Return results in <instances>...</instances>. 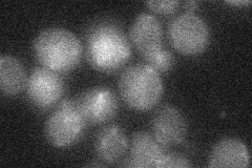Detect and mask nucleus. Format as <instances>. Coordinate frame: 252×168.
Returning <instances> with one entry per match:
<instances>
[{"label":"nucleus","instance_id":"1","mask_svg":"<svg viewBox=\"0 0 252 168\" xmlns=\"http://www.w3.org/2000/svg\"><path fill=\"white\" fill-rule=\"evenodd\" d=\"M85 56L94 69L113 73L129 60L131 49L119 27L112 22H99L86 37Z\"/></svg>","mask_w":252,"mask_h":168},{"label":"nucleus","instance_id":"2","mask_svg":"<svg viewBox=\"0 0 252 168\" xmlns=\"http://www.w3.org/2000/svg\"><path fill=\"white\" fill-rule=\"evenodd\" d=\"M82 52L78 37L62 28L46 29L34 41V53L38 61L57 73L74 69L81 60Z\"/></svg>","mask_w":252,"mask_h":168},{"label":"nucleus","instance_id":"3","mask_svg":"<svg viewBox=\"0 0 252 168\" xmlns=\"http://www.w3.org/2000/svg\"><path fill=\"white\" fill-rule=\"evenodd\" d=\"M119 92L129 107L145 111L161 100L164 92L163 80L151 66L139 63L127 67L121 74Z\"/></svg>","mask_w":252,"mask_h":168},{"label":"nucleus","instance_id":"4","mask_svg":"<svg viewBox=\"0 0 252 168\" xmlns=\"http://www.w3.org/2000/svg\"><path fill=\"white\" fill-rule=\"evenodd\" d=\"M209 38L207 23L192 12L179 15L169 26L170 42L181 54L198 55L203 53L209 44Z\"/></svg>","mask_w":252,"mask_h":168},{"label":"nucleus","instance_id":"5","mask_svg":"<svg viewBox=\"0 0 252 168\" xmlns=\"http://www.w3.org/2000/svg\"><path fill=\"white\" fill-rule=\"evenodd\" d=\"M84 123V119L77 109L76 101L66 99L46 120L44 126L46 140L55 147L72 145L81 137Z\"/></svg>","mask_w":252,"mask_h":168},{"label":"nucleus","instance_id":"6","mask_svg":"<svg viewBox=\"0 0 252 168\" xmlns=\"http://www.w3.org/2000/svg\"><path fill=\"white\" fill-rule=\"evenodd\" d=\"M63 93L64 82L57 71L46 67H37L32 70L27 82V94L34 106L47 109L57 104Z\"/></svg>","mask_w":252,"mask_h":168},{"label":"nucleus","instance_id":"7","mask_svg":"<svg viewBox=\"0 0 252 168\" xmlns=\"http://www.w3.org/2000/svg\"><path fill=\"white\" fill-rule=\"evenodd\" d=\"M76 106L85 122L101 124L109 121L117 114L118 100L112 90L97 86L79 96Z\"/></svg>","mask_w":252,"mask_h":168},{"label":"nucleus","instance_id":"8","mask_svg":"<svg viewBox=\"0 0 252 168\" xmlns=\"http://www.w3.org/2000/svg\"><path fill=\"white\" fill-rule=\"evenodd\" d=\"M152 131L155 139L163 147H170L185 140L188 126L185 117L176 106L165 104L154 114Z\"/></svg>","mask_w":252,"mask_h":168},{"label":"nucleus","instance_id":"9","mask_svg":"<svg viewBox=\"0 0 252 168\" xmlns=\"http://www.w3.org/2000/svg\"><path fill=\"white\" fill-rule=\"evenodd\" d=\"M129 39L143 57L160 50L163 39L160 21L152 14H139L129 28Z\"/></svg>","mask_w":252,"mask_h":168},{"label":"nucleus","instance_id":"10","mask_svg":"<svg viewBox=\"0 0 252 168\" xmlns=\"http://www.w3.org/2000/svg\"><path fill=\"white\" fill-rule=\"evenodd\" d=\"M164 154V147L151 134L138 132L132 134L130 140V158L124 163V166L158 168Z\"/></svg>","mask_w":252,"mask_h":168},{"label":"nucleus","instance_id":"11","mask_svg":"<svg viewBox=\"0 0 252 168\" xmlns=\"http://www.w3.org/2000/svg\"><path fill=\"white\" fill-rule=\"evenodd\" d=\"M250 164L246 144L235 138H226L218 142L209 156L208 166L246 168Z\"/></svg>","mask_w":252,"mask_h":168},{"label":"nucleus","instance_id":"12","mask_svg":"<svg viewBox=\"0 0 252 168\" xmlns=\"http://www.w3.org/2000/svg\"><path fill=\"white\" fill-rule=\"evenodd\" d=\"M128 147V141L119 126L112 125L102 130L94 141L98 158L107 164L120 160Z\"/></svg>","mask_w":252,"mask_h":168},{"label":"nucleus","instance_id":"13","mask_svg":"<svg viewBox=\"0 0 252 168\" xmlns=\"http://www.w3.org/2000/svg\"><path fill=\"white\" fill-rule=\"evenodd\" d=\"M27 74L22 63L11 55L0 58V89L5 96L18 95L27 86Z\"/></svg>","mask_w":252,"mask_h":168},{"label":"nucleus","instance_id":"14","mask_svg":"<svg viewBox=\"0 0 252 168\" xmlns=\"http://www.w3.org/2000/svg\"><path fill=\"white\" fill-rule=\"evenodd\" d=\"M145 58L146 65L151 66L154 69H156L158 73H165V71L170 70L173 66H175V58L173 55L161 47L160 50H158L152 54L147 55Z\"/></svg>","mask_w":252,"mask_h":168},{"label":"nucleus","instance_id":"15","mask_svg":"<svg viewBox=\"0 0 252 168\" xmlns=\"http://www.w3.org/2000/svg\"><path fill=\"white\" fill-rule=\"evenodd\" d=\"M191 164L189 160L180 154H166L165 153L161 158L158 168L163 167H177V168H187L190 167Z\"/></svg>","mask_w":252,"mask_h":168},{"label":"nucleus","instance_id":"16","mask_svg":"<svg viewBox=\"0 0 252 168\" xmlns=\"http://www.w3.org/2000/svg\"><path fill=\"white\" fill-rule=\"evenodd\" d=\"M146 5L152 11L162 14V15H169L175 13L178 7L180 6V1L178 0H156V1H147Z\"/></svg>","mask_w":252,"mask_h":168},{"label":"nucleus","instance_id":"17","mask_svg":"<svg viewBox=\"0 0 252 168\" xmlns=\"http://www.w3.org/2000/svg\"><path fill=\"white\" fill-rule=\"evenodd\" d=\"M228 4H232V5H246L250 4L251 2L248 1V0H242V1H227Z\"/></svg>","mask_w":252,"mask_h":168},{"label":"nucleus","instance_id":"18","mask_svg":"<svg viewBox=\"0 0 252 168\" xmlns=\"http://www.w3.org/2000/svg\"><path fill=\"white\" fill-rule=\"evenodd\" d=\"M196 5H198V2H195V1H189V2L186 3V6L188 7V10L194 9V7H195Z\"/></svg>","mask_w":252,"mask_h":168}]
</instances>
